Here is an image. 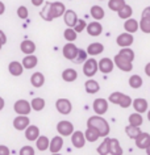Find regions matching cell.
Masks as SVG:
<instances>
[{
  "mask_svg": "<svg viewBox=\"0 0 150 155\" xmlns=\"http://www.w3.org/2000/svg\"><path fill=\"white\" fill-rule=\"evenodd\" d=\"M108 101L115 104V105H120L121 108L126 109V108H129L132 105L133 100L130 99V96L122 94V92H112L108 97Z\"/></svg>",
  "mask_w": 150,
  "mask_h": 155,
  "instance_id": "2",
  "label": "cell"
},
{
  "mask_svg": "<svg viewBox=\"0 0 150 155\" xmlns=\"http://www.w3.org/2000/svg\"><path fill=\"white\" fill-rule=\"evenodd\" d=\"M0 41L3 42V45H5V44H7V41H8V40H7L5 33L3 32V30H0Z\"/></svg>",
  "mask_w": 150,
  "mask_h": 155,
  "instance_id": "51",
  "label": "cell"
},
{
  "mask_svg": "<svg viewBox=\"0 0 150 155\" xmlns=\"http://www.w3.org/2000/svg\"><path fill=\"white\" fill-rule=\"evenodd\" d=\"M40 16L41 18H44L45 21H53L54 18H53L52 16V11H50V3H46L45 7L41 9V12H40Z\"/></svg>",
  "mask_w": 150,
  "mask_h": 155,
  "instance_id": "39",
  "label": "cell"
},
{
  "mask_svg": "<svg viewBox=\"0 0 150 155\" xmlns=\"http://www.w3.org/2000/svg\"><path fill=\"white\" fill-rule=\"evenodd\" d=\"M141 17H145V18H148V20H150V7H146V8L142 11Z\"/></svg>",
  "mask_w": 150,
  "mask_h": 155,
  "instance_id": "49",
  "label": "cell"
},
{
  "mask_svg": "<svg viewBox=\"0 0 150 155\" xmlns=\"http://www.w3.org/2000/svg\"><path fill=\"white\" fill-rule=\"evenodd\" d=\"M145 151H146V154H148V155H150V145H149L148 147H146Z\"/></svg>",
  "mask_w": 150,
  "mask_h": 155,
  "instance_id": "55",
  "label": "cell"
},
{
  "mask_svg": "<svg viewBox=\"0 0 150 155\" xmlns=\"http://www.w3.org/2000/svg\"><path fill=\"white\" fill-rule=\"evenodd\" d=\"M71 143L75 149H83L84 145H86V137H84L83 131H74L71 134Z\"/></svg>",
  "mask_w": 150,
  "mask_h": 155,
  "instance_id": "12",
  "label": "cell"
},
{
  "mask_svg": "<svg viewBox=\"0 0 150 155\" xmlns=\"http://www.w3.org/2000/svg\"><path fill=\"white\" fill-rule=\"evenodd\" d=\"M63 37L67 42H74L76 38H78V33L75 32L74 28H67V29H65V32H63Z\"/></svg>",
  "mask_w": 150,
  "mask_h": 155,
  "instance_id": "41",
  "label": "cell"
},
{
  "mask_svg": "<svg viewBox=\"0 0 150 155\" xmlns=\"http://www.w3.org/2000/svg\"><path fill=\"white\" fill-rule=\"evenodd\" d=\"M126 4L125 0H109L108 2V7L111 11H113V12H118L122 7Z\"/></svg>",
  "mask_w": 150,
  "mask_h": 155,
  "instance_id": "40",
  "label": "cell"
},
{
  "mask_svg": "<svg viewBox=\"0 0 150 155\" xmlns=\"http://www.w3.org/2000/svg\"><path fill=\"white\" fill-rule=\"evenodd\" d=\"M109 142H111V138L105 137L104 141L99 145L98 147V154L99 155H108L109 154Z\"/></svg>",
  "mask_w": 150,
  "mask_h": 155,
  "instance_id": "35",
  "label": "cell"
},
{
  "mask_svg": "<svg viewBox=\"0 0 150 155\" xmlns=\"http://www.w3.org/2000/svg\"><path fill=\"white\" fill-rule=\"evenodd\" d=\"M63 20H65V24H66L68 28H74L76 21H78V15L72 9H66V12L63 15Z\"/></svg>",
  "mask_w": 150,
  "mask_h": 155,
  "instance_id": "18",
  "label": "cell"
},
{
  "mask_svg": "<svg viewBox=\"0 0 150 155\" xmlns=\"http://www.w3.org/2000/svg\"><path fill=\"white\" fill-rule=\"evenodd\" d=\"M92 108H94V112L99 116H103L108 110V100L107 99H103V97H99L94 100V104H92Z\"/></svg>",
  "mask_w": 150,
  "mask_h": 155,
  "instance_id": "9",
  "label": "cell"
},
{
  "mask_svg": "<svg viewBox=\"0 0 150 155\" xmlns=\"http://www.w3.org/2000/svg\"><path fill=\"white\" fill-rule=\"evenodd\" d=\"M86 28H87V22L84 21L83 18H78V21H76V24H75V26H74L75 32H76V33H82Z\"/></svg>",
  "mask_w": 150,
  "mask_h": 155,
  "instance_id": "45",
  "label": "cell"
},
{
  "mask_svg": "<svg viewBox=\"0 0 150 155\" xmlns=\"http://www.w3.org/2000/svg\"><path fill=\"white\" fill-rule=\"evenodd\" d=\"M24 131H25V138L28 139L29 142H36L37 138L41 135L40 129H38V126H36V125H29Z\"/></svg>",
  "mask_w": 150,
  "mask_h": 155,
  "instance_id": "17",
  "label": "cell"
},
{
  "mask_svg": "<svg viewBox=\"0 0 150 155\" xmlns=\"http://www.w3.org/2000/svg\"><path fill=\"white\" fill-rule=\"evenodd\" d=\"M4 107H5V101H4V99L0 96V112L4 109Z\"/></svg>",
  "mask_w": 150,
  "mask_h": 155,
  "instance_id": "54",
  "label": "cell"
},
{
  "mask_svg": "<svg viewBox=\"0 0 150 155\" xmlns=\"http://www.w3.org/2000/svg\"><path fill=\"white\" fill-rule=\"evenodd\" d=\"M134 42V37L132 33H128V32H124L121 34H118L117 38H116V44L120 46V48H130Z\"/></svg>",
  "mask_w": 150,
  "mask_h": 155,
  "instance_id": "7",
  "label": "cell"
},
{
  "mask_svg": "<svg viewBox=\"0 0 150 155\" xmlns=\"http://www.w3.org/2000/svg\"><path fill=\"white\" fill-rule=\"evenodd\" d=\"M118 54L122 57H125V58H128L129 61H134V58H136V54H134V51L132 49H129V48H122L120 51H118Z\"/></svg>",
  "mask_w": 150,
  "mask_h": 155,
  "instance_id": "43",
  "label": "cell"
},
{
  "mask_svg": "<svg viewBox=\"0 0 150 155\" xmlns=\"http://www.w3.org/2000/svg\"><path fill=\"white\" fill-rule=\"evenodd\" d=\"M113 62H115V66H116L117 68H120L121 71H124V72H129V71L133 70V62L129 61L128 58L120 55L118 53L115 55Z\"/></svg>",
  "mask_w": 150,
  "mask_h": 155,
  "instance_id": "3",
  "label": "cell"
},
{
  "mask_svg": "<svg viewBox=\"0 0 150 155\" xmlns=\"http://www.w3.org/2000/svg\"><path fill=\"white\" fill-rule=\"evenodd\" d=\"M0 155H9V149L4 145H0Z\"/></svg>",
  "mask_w": 150,
  "mask_h": 155,
  "instance_id": "48",
  "label": "cell"
},
{
  "mask_svg": "<svg viewBox=\"0 0 150 155\" xmlns=\"http://www.w3.org/2000/svg\"><path fill=\"white\" fill-rule=\"evenodd\" d=\"M87 55H88V53H87V50H83V49H79L78 50V54H76V57L74 58V63L76 64H80V63H84V62L87 61Z\"/></svg>",
  "mask_w": 150,
  "mask_h": 155,
  "instance_id": "42",
  "label": "cell"
},
{
  "mask_svg": "<svg viewBox=\"0 0 150 155\" xmlns=\"http://www.w3.org/2000/svg\"><path fill=\"white\" fill-rule=\"evenodd\" d=\"M136 141V146L138 149L141 150H145L146 147L150 145V134L149 133H144V131H141L140 134H138V137L134 139Z\"/></svg>",
  "mask_w": 150,
  "mask_h": 155,
  "instance_id": "19",
  "label": "cell"
},
{
  "mask_svg": "<svg viewBox=\"0 0 150 155\" xmlns=\"http://www.w3.org/2000/svg\"><path fill=\"white\" fill-rule=\"evenodd\" d=\"M63 147V138L62 135H55V137L52 138L50 141V146H49V150L52 154H55V153H59Z\"/></svg>",
  "mask_w": 150,
  "mask_h": 155,
  "instance_id": "16",
  "label": "cell"
},
{
  "mask_svg": "<svg viewBox=\"0 0 150 155\" xmlns=\"http://www.w3.org/2000/svg\"><path fill=\"white\" fill-rule=\"evenodd\" d=\"M129 125H133V126H141L142 122H144V118H142V114L141 113H137L134 112L129 116Z\"/></svg>",
  "mask_w": 150,
  "mask_h": 155,
  "instance_id": "37",
  "label": "cell"
},
{
  "mask_svg": "<svg viewBox=\"0 0 150 155\" xmlns=\"http://www.w3.org/2000/svg\"><path fill=\"white\" fill-rule=\"evenodd\" d=\"M55 108L61 114H70L72 110V104L68 99H58L55 103Z\"/></svg>",
  "mask_w": 150,
  "mask_h": 155,
  "instance_id": "10",
  "label": "cell"
},
{
  "mask_svg": "<svg viewBox=\"0 0 150 155\" xmlns=\"http://www.w3.org/2000/svg\"><path fill=\"white\" fill-rule=\"evenodd\" d=\"M118 15V17L122 18V20H126V18H130L132 17V15H133V8L130 7L129 4H125L122 8L117 12Z\"/></svg>",
  "mask_w": 150,
  "mask_h": 155,
  "instance_id": "34",
  "label": "cell"
},
{
  "mask_svg": "<svg viewBox=\"0 0 150 155\" xmlns=\"http://www.w3.org/2000/svg\"><path fill=\"white\" fill-rule=\"evenodd\" d=\"M2 48H3V42L0 41V50H2Z\"/></svg>",
  "mask_w": 150,
  "mask_h": 155,
  "instance_id": "57",
  "label": "cell"
},
{
  "mask_svg": "<svg viewBox=\"0 0 150 155\" xmlns=\"http://www.w3.org/2000/svg\"><path fill=\"white\" fill-rule=\"evenodd\" d=\"M28 15H29V11L25 5H20L17 8V16L20 18H22V20H25V18L28 17Z\"/></svg>",
  "mask_w": 150,
  "mask_h": 155,
  "instance_id": "47",
  "label": "cell"
},
{
  "mask_svg": "<svg viewBox=\"0 0 150 155\" xmlns=\"http://www.w3.org/2000/svg\"><path fill=\"white\" fill-rule=\"evenodd\" d=\"M52 155H62V154H58V153H55V154H52Z\"/></svg>",
  "mask_w": 150,
  "mask_h": 155,
  "instance_id": "58",
  "label": "cell"
},
{
  "mask_svg": "<svg viewBox=\"0 0 150 155\" xmlns=\"http://www.w3.org/2000/svg\"><path fill=\"white\" fill-rule=\"evenodd\" d=\"M132 105L134 108V110H136L137 113H141V114L149 110V104H148V101H146L145 99H141V97L134 99L133 103H132Z\"/></svg>",
  "mask_w": 150,
  "mask_h": 155,
  "instance_id": "20",
  "label": "cell"
},
{
  "mask_svg": "<svg viewBox=\"0 0 150 155\" xmlns=\"http://www.w3.org/2000/svg\"><path fill=\"white\" fill-rule=\"evenodd\" d=\"M84 137H86V141H88V142H96L100 138V133L95 127L87 126V130L84 131Z\"/></svg>",
  "mask_w": 150,
  "mask_h": 155,
  "instance_id": "30",
  "label": "cell"
},
{
  "mask_svg": "<svg viewBox=\"0 0 150 155\" xmlns=\"http://www.w3.org/2000/svg\"><path fill=\"white\" fill-rule=\"evenodd\" d=\"M125 133L130 139H136L138 137V134L141 133L140 126H133V125H128L125 127Z\"/></svg>",
  "mask_w": 150,
  "mask_h": 155,
  "instance_id": "38",
  "label": "cell"
},
{
  "mask_svg": "<svg viewBox=\"0 0 150 155\" xmlns=\"http://www.w3.org/2000/svg\"><path fill=\"white\" fill-rule=\"evenodd\" d=\"M22 66H24L25 70H32L38 64V58L33 54H29V55H25L22 58Z\"/></svg>",
  "mask_w": 150,
  "mask_h": 155,
  "instance_id": "23",
  "label": "cell"
},
{
  "mask_svg": "<svg viewBox=\"0 0 150 155\" xmlns=\"http://www.w3.org/2000/svg\"><path fill=\"white\" fill-rule=\"evenodd\" d=\"M140 29H141V32H144L145 34H150V20H148V18H145V17H141Z\"/></svg>",
  "mask_w": 150,
  "mask_h": 155,
  "instance_id": "44",
  "label": "cell"
},
{
  "mask_svg": "<svg viewBox=\"0 0 150 155\" xmlns=\"http://www.w3.org/2000/svg\"><path fill=\"white\" fill-rule=\"evenodd\" d=\"M109 154L111 155H122V147L116 138H111L109 142Z\"/></svg>",
  "mask_w": 150,
  "mask_h": 155,
  "instance_id": "31",
  "label": "cell"
},
{
  "mask_svg": "<svg viewBox=\"0 0 150 155\" xmlns=\"http://www.w3.org/2000/svg\"><path fill=\"white\" fill-rule=\"evenodd\" d=\"M30 125V120L28 116H22V114H17V117L13 120V127L18 131L25 130L26 127Z\"/></svg>",
  "mask_w": 150,
  "mask_h": 155,
  "instance_id": "11",
  "label": "cell"
},
{
  "mask_svg": "<svg viewBox=\"0 0 150 155\" xmlns=\"http://www.w3.org/2000/svg\"><path fill=\"white\" fill-rule=\"evenodd\" d=\"M30 3H32L34 7H41L45 3V0H30Z\"/></svg>",
  "mask_w": 150,
  "mask_h": 155,
  "instance_id": "50",
  "label": "cell"
},
{
  "mask_svg": "<svg viewBox=\"0 0 150 155\" xmlns=\"http://www.w3.org/2000/svg\"><path fill=\"white\" fill-rule=\"evenodd\" d=\"M50 11H52L53 18H58V17L65 15V12H66V7H65V4L61 2H53V3H50Z\"/></svg>",
  "mask_w": 150,
  "mask_h": 155,
  "instance_id": "13",
  "label": "cell"
},
{
  "mask_svg": "<svg viewBox=\"0 0 150 155\" xmlns=\"http://www.w3.org/2000/svg\"><path fill=\"white\" fill-rule=\"evenodd\" d=\"M124 29L125 32L128 33H136L138 29H140V21H137L136 18H126L125 22H124Z\"/></svg>",
  "mask_w": 150,
  "mask_h": 155,
  "instance_id": "22",
  "label": "cell"
},
{
  "mask_svg": "<svg viewBox=\"0 0 150 155\" xmlns=\"http://www.w3.org/2000/svg\"><path fill=\"white\" fill-rule=\"evenodd\" d=\"M146 113H148V120H149V121H150V109H149L148 112H146Z\"/></svg>",
  "mask_w": 150,
  "mask_h": 155,
  "instance_id": "56",
  "label": "cell"
},
{
  "mask_svg": "<svg viewBox=\"0 0 150 155\" xmlns=\"http://www.w3.org/2000/svg\"><path fill=\"white\" fill-rule=\"evenodd\" d=\"M99 70V62L94 58H87V61L83 63V74L87 78L95 76V74Z\"/></svg>",
  "mask_w": 150,
  "mask_h": 155,
  "instance_id": "4",
  "label": "cell"
},
{
  "mask_svg": "<svg viewBox=\"0 0 150 155\" xmlns=\"http://www.w3.org/2000/svg\"><path fill=\"white\" fill-rule=\"evenodd\" d=\"M90 15H91V17L94 18V20L100 21V20H103V18H104L105 12H104V9H103L100 5H92L91 9H90Z\"/></svg>",
  "mask_w": 150,
  "mask_h": 155,
  "instance_id": "27",
  "label": "cell"
},
{
  "mask_svg": "<svg viewBox=\"0 0 150 155\" xmlns=\"http://www.w3.org/2000/svg\"><path fill=\"white\" fill-rule=\"evenodd\" d=\"M20 50L25 55H29V54H33L36 51V44L30 40H24L20 45Z\"/></svg>",
  "mask_w": 150,
  "mask_h": 155,
  "instance_id": "26",
  "label": "cell"
},
{
  "mask_svg": "<svg viewBox=\"0 0 150 155\" xmlns=\"http://www.w3.org/2000/svg\"><path fill=\"white\" fill-rule=\"evenodd\" d=\"M57 131L62 137H68L74 133V125L70 121H59L57 124Z\"/></svg>",
  "mask_w": 150,
  "mask_h": 155,
  "instance_id": "8",
  "label": "cell"
},
{
  "mask_svg": "<svg viewBox=\"0 0 150 155\" xmlns=\"http://www.w3.org/2000/svg\"><path fill=\"white\" fill-rule=\"evenodd\" d=\"M36 154V151H34V149L32 146L26 145V146H22L20 149V153H18V155H34Z\"/></svg>",
  "mask_w": 150,
  "mask_h": 155,
  "instance_id": "46",
  "label": "cell"
},
{
  "mask_svg": "<svg viewBox=\"0 0 150 155\" xmlns=\"http://www.w3.org/2000/svg\"><path fill=\"white\" fill-rule=\"evenodd\" d=\"M4 12H5V4L3 2H0V16L4 15Z\"/></svg>",
  "mask_w": 150,
  "mask_h": 155,
  "instance_id": "53",
  "label": "cell"
},
{
  "mask_svg": "<svg viewBox=\"0 0 150 155\" xmlns=\"http://www.w3.org/2000/svg\"><path fill=\"white\" fill-rule=\"evenodd\" d=\"M86 30H87V33L90 34L91 37H98V36H100V34L103 33V25L100 24L99 21L95 20V21L90 22V24H87Z\"/></svg>",
  "mask_w": 150,
  "mask_h": 155,
  "instance_id": "15",
  "label": "cell"
},
{
  "mask_svg": "<svg viewBox=\"0 0 150 155\" xmlns=\"http://www.w3.org/2000/svg\"><path fill=\"white\" fill-rule=\"evenodd\" d=\"M8 71L12 76H20L21 74L24 72V66L18 61H13L8 64Z\"/></svg>",
  "mask_w": 150,
  "mask_h": 155,
  "instance_id": "21",
  "label": "cell"
},
{
  "mask_svg": "<svg viewBox=\"0 0 150 155\" xmlns=\"http://www.w3.org/2000/svg\"><path fill=\"white\" fill-rule=\"evenodd\" d=\"M13 110L16 112L17 114L28 116L30 113V110H32V107H30L29 101H26V100H24V99H20L13 104Z\"/></svg>",
  "mask_w": 150,
  "mask_h": 155,
  "instance_id": "5",
  "label": "cell"
},
{
  "mask_svg": "<svg viewBox=\"0 0 150 155\" xmlns=\"http://www.w3.org/2000/svg\"><path fill=\"white\" fill-rule=\"evenodd\" d=\"M115 68V62L111 58H102L99 61V71L103 74H111Z\"/></svg>",
  "mask_w": 150,
  "mask_h": 155,
  "instance_id": "14",
  "label": "cell"
},
{
  "mask_svg": "<svg viewBox=\"0 0 150 155\" xmlns=\"http://www.w3.org/2000/svg\"><path fill=\"white\" fill-rule=\"evenodd\" d=\"M49 146H50V141L46 135H40L36 141V147L40 151H46L49 150Z\"/></svg>",
  "mask_w": 150,
  "mask_h": 155,
  "instance_id": "32",
  "label": "cell"
},
{
  "mask_svg": "<svg viewBox=\"0 0 150 155\" xmlns=\"http://www.w3.org/2000/svg\"><path fill=\"white\" fill-rule=\"evenodd\" d=\"M145 74H146V75H148L149 78H150V62H148V63H146L145 64Z\"/></svg>",
  "mask_w": 150,
  "mask_h": 155,
  "instance_id": "52",
  "label": "cell"
},
{
  "mask_svg": "<svg viewBox=\"0 0 150 155\" xmlns=\"http://www.w3.org/2000/svg\"><path fill=\"white\" fill-rule=\"evenodd\" d=\"M30 107H32V110L41 112L45 108V100L42 97H34L32 101H30Z\"/></svg>",
  "mask_w": 150,
  "mask_h": 155,
  "instance_id": "36",
  "label": "cell"
},
{
  "mask_svg": "<svg viewBox=\"0 0 150 155\" xmlns=\"http://www.w3.org/2000/svg\"><path fill=\"white\" fill-rule=\"evenodd\" d=\"M62 79L67 83L75 82V80L78 79V72H76V70H74V68H66L62 71Z\"/></svg>",
  "mask_w": 150,
  "mask_h": 155,
  "instance_id": "28",
  "label": "cell"
},
{
  "mask_svg": "<svg viewBox=\"0 0 150 155\" xmlns=\"http://www.w3.org/2000/svg\"><path fill=\"white\" fill-rule=\"evenodd\" d=\"M84 88H86V92H87V94H90V95H94V94H96V92L100 91L99 83L96 82V80L91 79V78L87 80L86 83H84Z\"/></svg>",
  "mask_w": 150,
  "mask_h": 155,
  "instance_id": "29",
  "label": "cell"
},
{
  "mask_svg": "<svg viewBox=\"0 0 150 155\" xmlns=\"http://www.w3.org/2000/svg\"><path fill=\"white\" fill-rule=\"evenodd\" d=\"M103 51H104V45L100 44V42H92L87 48V53L91 57H96L99 54H102Z\"/></svg>",
  "mask_w": 150,
  "mask_h": 155,
  "instance_id": "24",
  "label": "cell"
},
{
  "mask_svg": "<svg viewBox=\"0 0 150 155\" xmlns=\"http://www.w3.org/2000/svg\"><path fill=\"white\" fill-rule=\"evenodd\" d=\"M142 84H144V80H142V78L140 75H137V74H134L129 78V86L130 88H134V90H138V88L142 87Z\"/></svg>",
  "mask_w": 150,
  "mask_h": 155,
  "instance_id": "33",
  "label": "cell"
},
{
  "mask_svg": "<svg viewBox=\"0 0 150 155\" xmlns=\"http://www.w3.org/2000/svg\"><path fill=\"white\" fill-rule=\"evenodd\" d=\"M87 126L95 127V129L100 133V137H103V138L108 137V134H109V131H111L109 124L107 122V120L103 118L102 116H99V114L91 116V117L87 120Z\"/></svg>",
  "mask_w": 150,
  "mask_h": 155,
  "instance_id": "1",
  "label": "cell"
},
{
  "mask_svg": "<svg viewBox=\"0 0 150 155\" xmlns=\"http://www.w3.org/2000/svg\"><path fill=\"white\" fill-rule=\"evenodd\" d=\"M78 50H79V48L74 44V42H67V44L63 46V49H62V54H63V57L66 58V59L72 62L74 61V58L76 57V54H78Z\"/></svg>",
  "mask_w": 150,
  "mask_h": 155,
  "instance_id": "6",
  "label": "cell"
},
{
  "mask_svg": "<svg viewBox=\"0 0 150 155\" xmlns=\"http://www.w3.org/2000/svg\"><path fill=\"white\" fill-rule=\"evenodd\" d=\"M30 84L34 88H41L45 84V75L40 71L34 72L32 76H30Z\"/></svg>",
  "mask_w": 150,
  "mask_h": 155,
  "instance_id": "25",
  "label": "cell"
}]
</instances>
